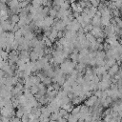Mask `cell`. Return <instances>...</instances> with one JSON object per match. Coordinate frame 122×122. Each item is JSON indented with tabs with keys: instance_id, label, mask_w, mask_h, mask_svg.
I'll return each instance as SVG.
<instances>
[{
	"instance_id": "cell-1",
	"label": "cell",
	"mask_w": 122,
	"mask_h": 122,
	"mask_svg": "<svg viewBox=\"0 0 122 122\" xmlns=\"http://www.w3.org/2000/svg\"><path fill=\"white\" fill-rule=\"evenodd\" d=\"M97 100H98V98L95 95H92V96H90L88 99H86L85 104H86L87 107H92V106L95 105V103L97 102Z\"/></svg>"
},
{
	"instance_id": "cell-2",
	"label": "cell",
	"mask_w": 122,
	"mask_h": 122,
	"mask_svg": "<svg viewBox=\"0 0 122 122\" xmlns=\"http://www.w3.org/2000/svg\"><path fill=\"white\" fill-rule=\"evenodd\" d=\"M119 71V66L118 64H114L113 66H112L109 70H108V73L111 75V76H114Z\"/></svg>"
},
{
	"instance_id": "cell-3",
	"label": "cell",
	"mask_w": 122,
	"mask_h": 122,
	"mask_svg": "<svg viewBox=\"0 0 122 122\" xmlns=\"http://www.w3.org/2000/svg\"><path fill=\"white\" fill-rule=\"evenodd\" d=\"M92 25L93 27H100V26H101V17L95 15V16L92 19Z\"/></svg>"
},
{
	"instance_id": "cell-4",
	"label": "cell",
	"mask_w": 122,
	"mask_h": 122,
	"mask_svg": "<svg viewBox=\"0 0 122 122\" xmlns=\"http://www.w3.org/2000/svg\"><path fill=\"white\" fill-rule=\"evenodd\" d=\"M111 20H112V18H110V17L101 16V25L104 26V27L110 26L111 25Z\"/></svg>"
},
{
	"instance_id": "cell-5",
	"label": "cell",
	"mask_w": 122,
	"mask_h": 122,
	"mask_svg": "<svg viewBox=\"0 0 122 122\" xmlns=\"http://www.w3.org/2000/svg\"><path fill=\"white\" fill-rule=\"evenodd\" d=\"M20 20V17L18 14H11L10 17V21L12 23V24H17Z\"/></svg>"
},
{
	"instance_id": "cell-6",
	"label": "cell",
	"mask_w": 122,
	"mask_h": 122,
	"mask_svg": "<svg viewBox=\"0 0 122 122\" xmlns=\"http://www.w3.org/2000/svg\"><path fill=\"white\" fill-rule=\"evenodd\" d=\"M49 16L50 17H51V18H56V16H57V10H55L53 8H51V9H50V11H49Z\"/></svg>"
},
{
	"instance_id": "cell-7",
	"label": "cell",
	"mask_w": 122,
	"mask_h": 122,
	"mask_svg": "<svg viewBox=\"0 0 122 122\" xmlns=\"http://www.w3.org/2000/svg\"><path fill=\"white\" fill-rule=\"evenodd\" d=\"M25 1H27V2H28V3H30V2H31V1H32V0H25Z\"/></svg>"
},
{
	"instance_id": "cell-8",
	"label": "cell",
	"mask_w": 122,
	"mask_h": 122,
	"mask_svg": "<svg viewBox=\"0 0 122 122\" xmlns=\"http://www.w3.org/2000/svg\"><path fill=\"white\" fill-rule=\"evenodd\" d=\"M0 122H3V121H2V120H1V119H0Z\"/></svg>"
}]
</instances>
